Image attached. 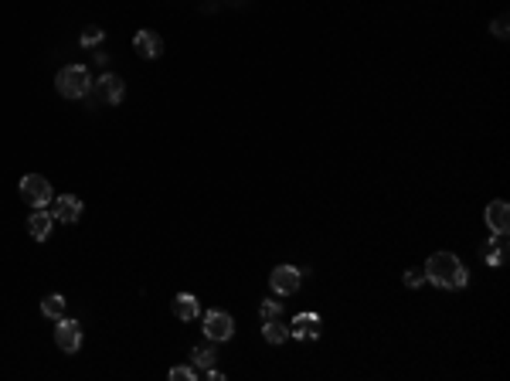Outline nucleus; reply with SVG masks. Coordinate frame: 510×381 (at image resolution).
<instances>
[{"instance_id":"15","label":"nucleus","mask_w":510,"mask_h":381,"mask_svg":"<svg viewBox=\"0 0 510 381\" xmlns=\"http://www.w3.org/2000/svg\"><path fill=\"white\" fill-rule=\"evenodd\" d=\"M41 313L51 317V320H61V317H65V296H58V293L44 296V300H41Z\"/></svg>"},{"instance_id":"10","label":"nucleus","mask_w":510,"mask_h":381,"mask_svg":"<svg viewBox=\"0 0 510 381\" xmlns=\"http://www.w3.org/2000/svg\"><path fill=\"white\" fill-rule=\"evenodd\" d=\"M51 225H55V214H51V211H44V208H35V214L27 218V231H31V238H38V242H44V238H48Z\"/></svg>"},{"instance_id":"20","label":"nucleus","mask_w":510,"mask_h":381,"mask_svg":"<svg viewBox=\"0 0 510 381\" xmlns=\"http://www.w3.org/2000/svg\"><path fill=\"white\" fill-rule=\"evenodd\" d=\"M422 283H429V276H425V269H409L405 272V286H422Z\"/></svg>"},{"instance_id":"14","label":"nucleus","mask_w":510,"mask_h":381,"mask_svg":"<svg viewBox=\"0 0 510 381\" xmlns=\"http://www.w3.org/2000/svg\"><path fill=\"white\" fill-rule=\"evenodd\" d=\"M290 334H296V337H316L320 334V317L316 313H296Z\"/></svg>"},{"instance_id":"8","label":"nucleus","mask_w":510,"mask_h":381,"mask_svg":"<svg viewBox=\"0 0 510 381\" xmlns=\"http://www.w3.org/2000/svg\"><path fill=\"white\" fill-rule=\"evenodd\" d=\"M51 214L58 218L61 225H75L82 218V201L75 194H61V198H55V211Z\"/></svg>"},{"instance_id":"3","label":"nucleus","mask_w":510,"mask_h":381,"mask_svg":"<svg viewBox=\"0 0 510 381\" xmlns=\"http://www.w3.org/2000/svg\"><path fill=\"white\" fill-rule=\"evenodd\" d=\"M20 198H24L27 205H35V208H44V205H51L55 190L48 184V177H41V174H24V177H20Z\"/></svg>"},{"instance_id":"19","label":"nucleus","mask_w":510,"mask_h":381,"mask_svg":"<svg viewBox=\"0 0 510 381\" xmlns=\"http://www.w3.org/2000/svg\"><path fill=\"white\" fill-rule=\"evenodd\" d=\"M99 41H102V28H85L82 31V48H96Z\"/></svg>"},{"instance_id":"13","label":"nucleus","mask_w":510,"mask_h":381,"mask_svg":"<svg viewBox=\"0 0 510 381\" xmlns=\"http://www.w3.org/2000/svg\"><path fill=\"white\" fill-rule=\"evenodd\" d=\"M504 259H507V235L497 231V238H490V242L483 246V262H490V266H504Z\"/></svg>"},{"instance_id":"1","label":"nucleus","mask_w":510,"mask_h":381,"mask_svg":"<svg viewBox=\"0 0 510 381\" xmlns=\"http://www.w3.org/2000/svg\"><path fill=\"white\" fill-rule=\"evenodd\" d=\"M425 276H429V283L446 286V289H459V286L470 283L466 266H463L452 252H435V255H429V262H425Z\"/></svg>"},{"instance_id":"17","label":"nucleus","mask_w":510,"mask_h":381,"mask_svg":"<svg viewBox=\"0 0 510 381\" xmlns=\"http://www.w3.org/2000/svg\"><path fill=\"white\" fill-rule=\"evenodd\" d=\"M191 364H197V368H215V347L211 344H201V347H194L191 351Z\"/></svg>"},{"instance_id":"22","label":"nucleus","mask_w":510,"mask_h":381,"mask_svg":"<svg viewBox=\"0 0 510 381\" xmlns=\"http://www.w3.org/2000/svg\"><path fill=\"white\" fill-rule=\"evenodd\" d=\"M493 35H497V38H507V18H504V14L493 20Z\"/></svg>"},{"instance_id":"11","label":"nucleus","mask_w":510,"mask_h":381,"mask_svg":"<svg viewBox=\"0 0 510 381\" xmlns=\"http://www.w3.org/2000/svg\"><path fill=\"white\" fill-rule=\"evenodd\" d=\"M99 95L109 102V106H116V102H123V78L113 75V72H106V75L99 78Z\"/></svg>"},{"instance_id":"12","label":"nucleus","mask_w":510,"mask_h":381,"mask_svg":"<svg viewBox=\"0 0 510 381\" xmlns=\"http://www.w3.org/2000/svg\"><path fill=\"white\" fill-rule=\"evenodd\" d=\"M197 313H201V303H197V296H191V293H177L174 296V317L177 320H194Z\"/></svg>"},{"instance_id":"6","label":"nucleus","mask_w":510,"mask_h":381,"mask_svg":"<svg viewBox=\"0 0 510 381\" xmlns=\"http://www.w3.org/2000/svg\"><path fill=\"white\" fill-rule=\"evenodd\" d=\"M55 344H58L65 354H75V351L82 347V324H79V320L61 317L58 327H55Z\"/></svg>"},{"instance_id":"21","label":"nucleus","mask_w":510,"mask_h":381,"mask_svg":"<svg viewBox=\"0 0 510 381\" xmlns=\"http://www.w3.org/2000/svg\"><path fill=\"white\" fill-rule=\"evenodd\" d=\"M170 378H174V381H194V368L180 364V368H174V371H170Z\"/></svg>"},{"instance_id":"16","label":"nucleus","mask_w":510,"mask_h":381,"mask_svg":"<svg viewBox=\"0 0 510 381\" xmlns=\"http://www.w3.org/2000/svg\"><path fill=\"white\" fill-rule=\"evenodd\" d=\"M262 337L269 344H282L286 337H290V327L279 324V320H266V327H262Z\"/></svg>"},{"instance_id":"7","label":"nucleus","mask_w":510,"mask_h":381,"mask_svg":"<svg viewBox=\"0 0 510 381\" xmlns=\"http://www.w3.org/2000/svg\"><path fill=\"white\" fill-rule=\"evenodd\" d=\"M133 48H137L139 58L154 61V58L163 55V38H160L157 31H137V38H133Z\"/></svg>"},{"instance_id":"5","label":"nucleus","mask_w":510,"mask_h":381,"mask_svg":"<svg viewBox=\"0 0 510 381\" xmlns=\"http://www.w3.org/2000/svg\"><path fill=\"white\" fill-rule=\"evenodd\" d=\"M299 283H303V272L296 266H275L273 272H269V286H273V293H279V296L296 293Z\"/></svg>"},{"instance_id":"9","label":"nucleus","mask_w":510,"mask_h":381,"mask_svg":"<svg viewBox=\"0 0 510 381\" xmlns=\"http://www.w3.org/2000/svg\"><path fill=\"white\" fill-rule=\"evenodd\" d=\"M487 225L493 231H500V235H507L510 229V205L507 201H490L487 205Z\"/></svg>"},{"instance_id":"18","label":"nucleus","mask_w":510,"mask_h":381,"mask_svg":"<svg viewBox=\"0 0 510 381\" xmlns=\"http://www.w3.org/2000/svg\"><path fill=\"white\" fill-rule=\"evenodd\" d=\"M259 313H262V320H279L282 317V303L279 300H266V303L259 306Z\"/></svg>"},{"instance_id":"4","label":"nucleus","mask_w":510,"mask_h":381,"mask_svg":"<svg viewBox=\"0 0 510 381\" xmlns=\"http://www.w3.org/2000/svg\"><path fill=\"white\" fill-rule=\"evenodd\" d=\"M204 334H208V341H228L232 334H235V320H232V313H225V310H211V313H204Z\"/></svg>"},{"instance_id":"2","label":"nucleus","mask_w":510,"mask_h":381,"mask_svg":"<svg viewBox=\"0 0 510 381\" xmlns=\"http://www.w3.org/2000/svg\"><path fill=\"white\" fill-rule=\"evenodd\" d=\"M55 85H58V92L65 99H82V95L92 89V82H89V68L85 65H65L55 78Z\"/></svg>"}]
</instances>
